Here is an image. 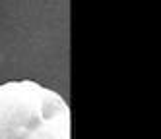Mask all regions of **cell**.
<instances>
[{
	"mask_svg": "<svg viewBox=\"0 0 161 139\" xmlns=\"http://www.w3.org/2000/svg\"><path fill=\"white\" fill-rule=\"evenodd\" d=\"M0 139H70V108L31 79L0 85Z\"/></svg>",
	"mask_w": 161,
	"mask_h": 139,
	"instance_id": "obj_1",
	"label": "cell"
}]
</instances>
